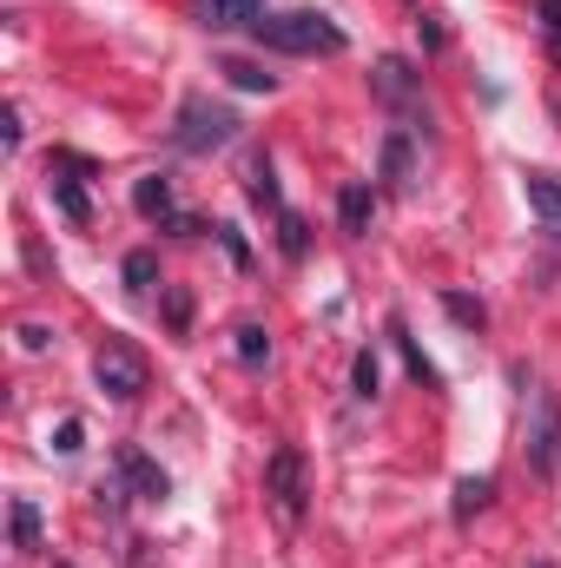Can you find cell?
<instances>
[{
  "mask_svg": "<svg viewBox=\"0 0 561 568\" xmlns=\"http://www.w3.org/2000/svg\"><path fill=\"white\" fill-rule=\"evenodd\" d=\"M192 20L205 33H225V27H258L265 20V0H192Z\"/></svg>",
  "mask_w": 561,
  "mask_h": 568,
  "instance_id": "cell-7",
  "label": "cell"
},
{
  "mask_svg": "<svg viewBox=\"0 0 561 568\" xmlns=\"http://www.w3.org/2000/svg\"><path fill=\"white\" fill-rule=\"evenodd\" d=\"M536 568H549V562H536Z\"/></svg>",
  "mask_w": 561,
  "mask_h": 568,
  "instance_id": "cell-28",
  "label": "cell"
},
{
  "mask_svg": "<svg viewBox=\"0 0 561 568\" xmlns=\"http://www.w3.org/2000/svg\"><path fill=\"white\" fill-rule=\"evenodd\" d=\"M113 469H120V483H126V489H133L140 503H159V496H172V476H165V469H159V463H152L145 449H133V443H126V449L113 456Z\"/></svg>",
  "mask_w": 561,
  "mask_h": 568,
  "instance_id": "cell-6",
  "label": "cell"
},
{
  "mask_svg": "<svg viewBox=\"0 0 561 568\" xmlns=\"http://www.w3.org/2000/svg\"><path fill=\"white\" fill-rule=\"evenodd\" d=\"M377 93H384L390 106H410V113H422V80L404 67V60H384V67H377Z\"/></svg>",
  "mask_w": 561,
  "mask_h": 568,
  "instance_id": "cell-8",
  "label": "cell"
},
{
  "mask_svg": "<svg viewBox=\"0 0 561 568\" xmlns=\"http://www.w3.org/2000/svg\"><path fill=\"white\" fill-rule=\"evenodd\" d=\"M265 357H272V331H265V324H238V364L258 371Z\"/></svg>",
  "mask_w": 561,
  "mask_h": 568,
  "instance_id": "cell-14",
  "label": "cell"
},
{
  "mask_svg": "<svg viewBox=\"0 0 561 568\" xmlns=\"http://www.w3.org/2000/svg\"><path fill=\"white\" fill-rule=\"evenodd\" d=\"M13 549H40V509L13 503Z\"/></svg>",
  "mask_w": 561,
  "mask_h": 568,
  "instance_id": "cell-16",
  "label": "cell"
},
{
  "mask_svg": "<svg viewBox=\"0 0 561 568\" xmlns=\"http://www.w3.org/2000/svg\"><path fill=\"white\" fill-rule=\"evenodd\" d=\"M542 27H549V47L561 53V0H542Z\"/></svg>",
  "mask_w": 561,
  "mask_h": 568,
  "instance_id": "cell-25",
  "label": "cell"
},
{
  "mask_svg": "<svg viewBox=\"0 0 561 568\" xmlns=\"http://www.w3.org/2000/svg\"><path fill=\"white\" fill-rule=\"evenodd\" d=\"M489 496H496V476H462L456 483V523H469L476 509H489Z\"/></svg>",
  "mask_w": 561,
  "mask_h": 568,
  "instance_id": "cell-12",
  "label": "cell"
},
{
  "mask_svg": "<svg viewBox=\"0 0 561 568\" xmlns=\"http://www.w3.org/2000/svg\"><path fill=\"white\" fill-rule=\"evenodd\" d=\"M272 53H344V27L330 20V13H317V7H290V13H265L258 27H252Z\"/></svg>",
  "mask_w": 561,
  "mask_h": 568,
  "instance_id": "cell-1",
  "label": "cell"
},
{
  "mask_svg": "<svg viewBox=\"0 0 561 568\" xmlns=\"http://www.w3.org/2000/svg\"><path fill=\"white\" fill-rule=\"evenodd\" d=\"M133 205H140L145 219H172V179H165V172L140 179V185H133Z\"/></svg>",
  "mask_w": 561,
  "mask_h": 568,
  "instance_id": "cell-10",
  "label": "cell"
},
{
  "mask_svg": "<svg viewBox=\"0 0 561 568\" xmlns=\"http://www.w3.org/2000/svg\"><path fill=\"white\" fill-rule=\"evenodd\" d=\"M93 377H100V390H106V397L133 404V397H145V384H152V364H145L140 344L106 337V344H100V357H93Z\"/></svg>",
  "mask_w": 561,
  "mask_h": 568,
  "instance_id": "cell-4",
  "label": "cell"
},
{
  "mask_svg": "<svg viewBox=\"0 0 561 568\" xmlns=\"http://www.w3.org/2000/svg\"><path fill=\"white\" fill-rule=\"evenodd\" d=\"M390 337H397V344H404V357H410V371H417L422 384H436V364H429V357H422L417 344H410V331H404V324H390Z\"/></svg>",
  "mask_w": 561,
  "mask_h": 568,
  "instance_id": "cell-20",
  "label": "cell"
},
{
  "mask_svg": "<svg viewBox=\"0 0 561 568\" xmlns=\"http://www.w3.org/2000/svg\"><path fill=\"white\" fill-rule=\"evenodd\" d=\"M442 311H449L456 324H476V331L489 324V311H482V297H462V291H442Z\"/></svg>",
  "mask_w": 561,
  "mask_h": 568,
  "instance_id": "cell-15",
  "label": "cell"
},
{
  "mask_svg": "<svg viewBox=\"0 0 561 568\" xmlns=\"http://www.w3.org/2000/svg\"><path fill=\"white\" fill-rule=\"evenodd\" d=\"M278 232H284V258H304V219H297V212H284Z\"/></svg>",
  "mask_w": 561,
  "mask_h": 568,
  "instance_id": "cell-23",
  "label": "cell"
},
{
  "mask_svg": "<svg viewBox=\"0 0 561 568\" xmlns=\"http://www.w3.org/2000/svg\"><path fill=\"white\" fill-rule=\"evenodd\" d=\"M252 199H258V205H278V185H272V159H258V165H252Z\"/></svg>",
  "mask_w": 561,
  "mask_h": 568,
  "instance_id": "cell-22",
  "label": "cell"
},
{
  "mask_svg": "<svg viewBox=\"0 0 561 568\" xmlns=\"http://www.w3.org/2000/svg\"><path fill=\"white\" fill-rule=\"evenodd\" d=\"M337 219H344V232H370V185H344L337 192Z\"/></svg>",
  "mask_w": 561,
  "mask_h": 568,
  "instance_id": "cell-11",
  "label": "cell"
},
{
  "mask_svg": "<svg viewBox=\"0 0 561 568\" xmlns=\"http://www.w3.org/2000/svg\"><path fill=\"white\" fill-rule=\"evenodd\" d=\"M53 192H60L67 219H86V192H80V179H53Z\"/></svg>",
  "mask_w": 561,
  "mask_h": 568,
  "instance_id": "cell-21",
  "label": "cell"
},
{
  "mask_svg": "<svg viewBox=\"0 0 561 568\" xmlns=\"http://www.w3.org/2000/svg\"><path fill=\"white\" fill-rule=\"evenodd\" d=\"M152 278H159V252H126V284L152 291Z\"/></svg>",
  "mask_w": 561,
  "mask_h": 568,
  "instance_id": "cell-19",
  "label": "cell"
},
{
  "mask_svg": "<svg viewBox=\"0 0 561 568\" xmlns=\"http://www.w3.org/2000/svg\"><path fill=\"white\" fill-rule=\"evenodd\" d=\"M80 436H86L80 424H60V436H53V449H60V456H73V449H80Z\"/></svg>",
  "mask_w": 561,
  "mask_h": 568,
  "instance_id": "cell-26",
  "label": "cell"
},
{
  "mask_svg": "<svg viewBox=\"0 0 561 568\" xmlns=\"http://www.w3.org/2000/svg\"><path fill=\"white\" fill-rule=\"evenodd\" d=\"M238 140V113L232 106H212L205 93H192L178 106V126H172V145L178 152H218V145Z\"/></svg>",
  "mask_w": 561,
  "mask_h": 568,
  "instance_id": "cell-2",
  "label": "cell"
},
{
  "mask_svg": "<svg viewBox=\"0 0 561 568\" xmlns=\"http://www.w3.org/2000/svg\"><path fill=\"white\" fill-rule=\"evenodd\" d=\"M377 384H384V377H377V351H364V357L350 364V390L370 404V397H377Z\"/></svg>",
  "mask_w": 561,
  "mask_h": 568,
  "instance_id": "cell-18",
  "label": "cell"
},
{
  "mask_svg": "<svg viewBox=\"0 0 561 568\" xmlns=\"http://www.w3.org/2000/svg\"><path fill=\"white\" fill-rule=\"evenodd\" d=\"M522 192H529L536 219H542V225L561 239V179H555V172H522Z\"/></svg>",
  "mask_w": 561,
  "mask_h": 568,
  "instance_id": "cell-9",
  "label": "cell"
},
{
  "mask_svg": "<svg viewBox=\"0 0 561 568\" xmlns=\"http://www.w3.org/2000/svg\"><path fill=\"white\" fill-rule=\"evenodd\" d=\"M0 140H7V152H13V145H20V113H13V106H7V113H0Z\"/></svg>",
  "mask_w": 561,
  "mask_h": 568,
  "instance_id": "cell-27",
  "label": "cell"
},
{
  "mask_svg": "<svg viewBox=\"0 0 561 568\" xmlns=\"http://www.w3.org/2000/svg\"><path fill=\"white\" fill-rule=\"evenodd\" d=\"M165 317H172V331H185V324H192V297L172 291V297H165Z\"/></svg>",
  "mask_w": 561,
  "mask_h": 568,
  "instance_id": "cell-24",
  "label": "cell"
},
{
  "mask_svg": "<svg viewBox=\"0 0 561 568\" xmlns=\"http://www.w3.org/2000/svg\"><path fill=\"white\" fill-rule=\"evenodd\" d=\"M522 456L536 476H555L561 469V397L549 384L529 390V429H522Z\"/></svg>",
  "mask_w": 561,
  "mask_h": 568,
  "instance_id": "cell-3",
  "label": "cell"
},
{
  "mask_svg": "<svg viewBox=\"0 0 561 568\" xmlns=\"http://www.w3.org/2000/svg\"><path fill=\"white\" fill-rule=\"evenodd\" d=\"M384 185H410V133L384 140Z\"/></svg>",
  "mask_w": 561,
  "mask_h": 568,
  "instance_id": "cell-13",
  "label": "cell"
},
{
  "mask_svg": "<svg viewBox=\"0 0 561 568\" xmlns=\"http://www.w3.org/2000/svg\"><path fill=\"white\" fill-rule=\"evenodd\" d=\"M225 73H232V87H245V93H272V87H278V80H272V73H258L252 60H225Z\"/></svg>",
  "mask_w": 561,
  "mask_h": 568,
  "instance_id": "cell-17",
  "label": "cell"
},
{
  "mask_svg": "<svg viewBox=\"0 0 561 568\" xmlns=\"http://www.w3.org/2000/svg\"><path fill=\"white\" fill-rule=\"evenodd\" d=\"M265 496L278 503L284 523L304 516V496H310V489H304V456H297V449H272V463H265Z\"/></svg>",
  "mask_w": 561,
  "mask_h": 568,
  "instance_id": "cell-5",
  "label": "cell"
}]
</instances>
